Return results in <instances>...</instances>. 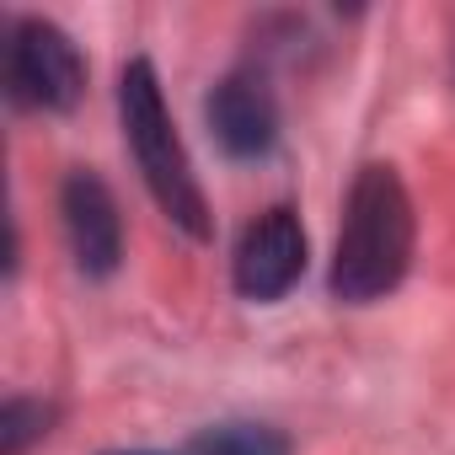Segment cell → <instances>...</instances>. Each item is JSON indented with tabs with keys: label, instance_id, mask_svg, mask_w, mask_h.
I'll return each mask as SVG.
<instances>
[{
	"label": "cell",
	"instance_id": "obj_8",
	"mask_svg": "<svg viewBox=\"0 0 455 455\" xmlns=\"http://www.w3.org/2000/svg\"><path fill=\"white\" fill-rule=\"evenodd\" d=\"M54 423V407L38 396H12L0 407V455H28V444H38Z\"/></svg>",
	"mask_w": 455,
	"mask_h": 455
},
{
	"label": "cell",
	"instance_id": "obj_9",
	"mask_svg": "<svg viewBox=\"0 0 455 455\" xmlns=\"http://www.w3.org/2000/svg\"><path fill=\"white\" fill-rule=\"evenodd\" d=\"M118 455H156V450H118Z\"/></svg>",
	"mask_w": 455,
	"mask_h": 455
},
{
	"label": "cell",
	"instance_id": "obj_6",
	"mask_svg": "<svg viewBox=\"0 0 455 455\" xmlns=\"http://www.w3.org/2000/svg\"><path fill=\"white\" fill-rule=\"evenodd\" d=\"M209 134L231 161H263L279 140V102L258 70H231L204 102Z\"/></svg>",
	"mask_w": 455,
	"mask_h": 455
},
{
	"label": "cell",
	"instance_id": "obj_4",
	"mask_svg": "<svg viewBox=\"0 0 455 455\" xmlns=\"http://www.w3.org/2000/svg\"><path fill=\"white\" fill-rule=\"evenodd\" d=\"M300 274H306V231H300L295 209L274 204L236 242V258H231L236 295L252 306H268V300H284L300 284Z\"/></svg>",
	"mask_w": 455,
	"mask_h": 455
},
{
	"label": "cell",
	"instance_id": "obj_3",
	"mask_svg": "<svg viewBox=\"0 0 455 455\" xmlns=\"http://www.w3.org/2000/svg\"><path fill=\"white\" fill-rule=\"evenodd\" d=\"M6 97L38 113H70L86 97V60L65 28L44 17H17L6 38Z\"/></svg>",
	"mask_w": 455,
	"mask_h": 455
},
{
	"label": "cell",
	"instance_id": "obj_1",
	"mask_svg": "<svg viewBox=\"0 0 455 455\" xmlns=\"http://www.w3.org/2000/svg\"><path fill=\"white\" fill-rule=\"evenodd\" d=\"M412 198L396 177V166L370 161L359 166L348 204H343V231H338V252H332V274L327 290L343 306H370L386 300L412 263Z\"/></svg>",
	"mask_w": 455,
	"mask_h": 455
},
{
	"label": "cell",
	"instance_id": "obj_2",
	"mask_svg": "<svg viewBox=\"0 0 455 455\" xmlns=\"http://www.w3.org/2000/svg\"><path fill=\"white\" fill-rule=\"evenodd\" d=\"M118 118H124V140H129L134 166H140L150 198L161 204V214L177 225L182 236L209 242L214 220H209L204 188L193 177V161H188V150L177 140V124L166 113V97H161V81H156L150 60H129L124 65V76H118Z\"/></svg>",
	"mask_w": 455,
	"mask_h": 455
},
{
	"label": "cell",
	"instance_id": "obj_7",
	"mask_svg": "<svg viewBox=\"0 0 455 455\" xmlns=\"http://www.w3.org/2000/svg\"><path fill=\"white\" fill-rule=\"evenodd\" d=\"M188 455H295V450L268 423H214L188 444Z\"/></svg>",
	"mask_w": 455,
	"mask_h": 455
},
{
	"label": "cell",
	"instance_id": "obj_5",
	"mask_svg": "<svg viewBox=\"0 0 455 455\" xmlns=\"http://www.w3.org/2000/svg\"><path fill=\"white\" fill-rule=\"evenodd\" d=\"M60 214H65V236L70 258L86 279H113L124 263V214L113 204V188L97 172H70L60 188Z\"/></svg>",
	"mask_w": 455,
	"mask_h": 455
}]
</instances>
